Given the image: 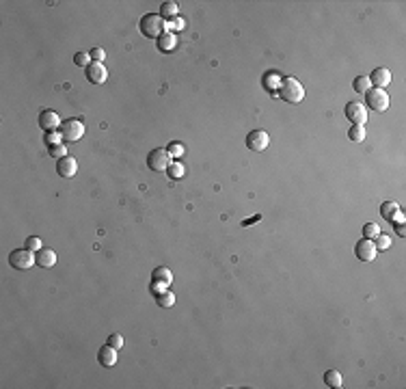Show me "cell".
I'll use <instances>...</instances> for the list:
<instances>
[{
  "mask_svg": "<svg viewBox=\"0 0 406 389\" xmlns=\"http://www.w3.org/2000/svg\"><path fill=\"white\" fill-rule=\"evenodd\" d=\"M166 26L169 24H166L164 18L158 13H147L140 20V32H143L145 37H149V39H160L166 32Z\"/></svg>",
  "mask_w": 406,
  "mask_h": 389,
  "instance_id": "cell-1",
  "label": "cell"
},
{
  "mask_svg": "<svg viewBox=\"0 0 406 389\" xmlns=\"http://www.w3.org/2000/svg\"><path fill=\"white\" fill-rule=\"evenodd\" d=\"M279 95L290 104H298L305 97V89H302V85L296 78H283L279 87Z\"/></svg>",
  "mask_w": 406,
  "mask_h": 389,
  "instance_id": "cell-2",
  "label": "cell"
},
{
  "mask_svg": "<svg viewBox=\"0 0 406 389\" xmlns=\"http://www.w3.org/2000/svg\"><path fill=\"white\" fill-rule=\"evenodd\" d=\"M58 132L63 136V143H78L84 136V123L80 119H67L65 123H61Z\"/></svg>",
  "mask_w": 406,
  "mask_h": 389,
  "instance_id": "cell-3",
  "label": "cell"
},
{
  "mask_svg": "<svg viewBox=\"0 0 406 389\" xmlns=\"http://www.w3.org/2000/svg\"><path fill=\"white\" fill-rule=\"evenodd\" d=\"M9 264L18 270H28L30 266L37 264V255H32L30 249H15L9 255Z\"/></svg>",
  "mask_w": 406,
  "mask_h": 389,
  "instance_id": "cell-4",
  "label": "cell"
},
{
  "mask_svg": "<svg viewBox=\"0 0 406 389\" xmlns=\"http://www.w3.org/2000/svg\"><path fill=\"white\" fill-rule=\"evenodd\" d=\"M171 154H169V150H162V147H158V150H151L149 151V156H147V164H149V169H154V171H166V169L171 167Z\"/></svg>",
  "mask_w": 406,
  "mask_h": 389,
  "instance_id": "cell-5",
  "label": "cell"
},
{
  "mask_svg": "<svg viewBox=\"0 0 406 389\" xmlns=\"http://www.w3.org/2000/svg\"><path fill=\"white\" fill-rule=\"evenodd\" d=\"M365 95H367V106L374 108V111L385 113L389 108V93L385 89H370Z\"/></svg>",
  "mask_w": 406,
  "mask_h": 389,
  "instance_id": "cell-6",
  "label": "cell"
},
{
  "mask_svg": "<svg viewBox=\"0 0 406 389\" xmlns=\"http://www.w3.org/2000/svg\"><path fill=\"white\" fill-rule=\"evenodd\" d=\"M346 117L352 125H365L367 123V108L361 102H348L346 104Z\"/></svg>",
  "mask_w": 406,
  "mask_h": 389,
  "instance_id": "cell-7",
  "label": "cell"
},
{
  "mask_svg": "<svg viewBox=\"0 0 406 389\" xmlns=\"http://www.w3.org/2000/svg\"><path fill=\"white\" fill-rule=\"evenodd\" d=\"M354 253H356V257H359L361 262H367V264H370V262H374V260H376L378 249H376L374 240H367V238H363V240H359V244H356Z\"/></svg>",
  "mask_w": 406,
  "mask_h": 389,
  "instance_id": "cell-8",
  "label": "cell"
},
{
  "mask_svg": "<svg viewBox=\"0 0 406 389\" xmlns=\"http://www.w3.org/2000/svg\"><path fill=\"white\" fill-rule=\"evenodd\" d=\"M270 145V136L264 130H253L251 134L246 136V147L251 151H264Z\"/></svg>",
  "mask_w": 406,
  "mask_h": 389,
  "instance_id": "cell-9",
  "label": "cell"
},
{
  "mask_svg": "<svg viewBox=\"0 0 406 389\" xmlns=\"http://www.w3.org/2000/svg\"><path fill=\"white\" fill-rule=\"evenodd\" d=\"M151 283H154L156 292H158V290H162V288H169L171 283H173V272H171L166 266L154 268V272H151Z\"/></svg>",
  "mask_w": 406,
  "mask_h": 389,
  "instance_id": "cell-10",
  "label": "cell"
},
{
  "mask_svg": "<svg viewBox=\"0 0 406 389\" xmlns=\"http://www.w3.org/2000/svg\"><path fill=\"white\" fill-rule=\"evenodd\" d=\"M108 78V72H106V67L102 63H91L89 67H86V80L89 82H93V85H104Z\"/></svg>",
  "mask_w": 406,
  "mask_h": 389,
  "instance_id": "cell-11",
  "label": "cell"
},
{
  "mask_svg": "<svg viewBox=\"0 0 406 389\" xmlns=\"http://www.w3.org/2000/svg\"><path fill=\"white\" fill-rule=\"evenodd\" d=\"M39 125H41V130H46V132H56V130L61 128V119H58L56 113L43 111L39 115Z\"/></svg>",
  "mask_w": 406,
  "mask_h": 389,
  "instance_id": "cell-12",
  "label": "cell"
},
{
  "mask_svg": "<svg viewBox=\"0 0 406 389\" xmlns=\"http://www.w3.org/2000/svg\"><path fill=\"white\" fill-rule=\"evenodd\" d=\"M56 171L61 178H74L76 171H78V162H76V158H72V156H65L56 162Z\"/></svg>",
  "mask_w": 406,
  "mask_h": 389,
  "instance_id": "cell-13",
  "label": "cell"
},
{
  "mask_svg": "<svg viewBox=\"0 0 406 389\" xmlns=\"http://www.w3.org/2000/svg\"><path fill=\"white\" fill-rule=\"evenodd\" d=\"M97 361H100L104 368H112V365L117 363V348H112V346H102L100 348V353H97Z\"/></svg>",
  "mask_w": 406,
  "mask_h": 389,
  "instance_id": "cell-14",
  "label": "cell"
},
{
  "mask_svg": "<svg viewBox=\"0 0 406 389\" xmlns=\"http://www.w3.org/2000/svg\"><path fill=\"white\" fill-rule=\"evenodd\" d=\"M370 82L376 85V89H385V87H389V82H391V72L385 67H378V69H374V74L370 76Z\"/></svg>",
  "mask_w": 406,
  "mask_h": 389,
  "instance_id": "cell-15",
  "label": "cell"
},
{
  "mask_svg": "<svg viewBox=\"0 0 406 389\" xmlns=\"http://www.w3.org/2000/svg\"><path fill=\"white\" fill-rule=\"evenodd\" d=\"M380 214L385 216L389 223L402 221V214H400V206L396 204V201H385V204L380 206Z\"/></svg>",
  "mask_w": 406,
  "mask_h": 389,
  "instance_id": "cell-16",
  "label": "cell"
},
{
  "mask_svg": "<svg viewBox=\"0 0 406 389\" xmlns=\"http://www.w3.org/2000/svg\"><path fill=\"white\" fill-rule=\"evenodd\" d=\"M37 264L41 268H52L56 264V253H54L52 249H41L37 251Z\"/></svg>",
  "mask_w": 406,
  "mask_h": 389,
  "instance_id": "cell-17",
  "label": "cell"
},
{
  "mask_svg": "<svg viewBox=\"0 0 406 389\" xmlns=\"http://www.w3.org/2000/svg\"><path fill=\"white\" fill-rule=\"evenodd\" d=\"M324 383H326L328 387H333V389L344 387V376H342V372H337V370H328V372H324Z\"/></svg>",
  "mask_w": 406,
  "mask_h": 389,
  "instance_id": "cell-18",
  "label": "cell"
},
{
  "mask_svg": "<svg viewBox=\"0 0 406 389\" xmlns=\"http://www.w3.org/2000/svg\"><path fill=\"white\" fill-rule=\"evenodd\" d=\"M175 46H177V37L173 35V32H164V35L158 39V50L160 52H169Z\"/></svg>",
  "mask_w": 406,
  "mask_h": 389,
  "instance_id": "cell-19",
  "label": "cell"
},
{
  "mask_svg": "<svg viewBox=\"0 0 406 389\" xmlns=\"http://www.w3.org/2000/svg\"><path fill=\"white\" fill-rule=\"evenodd\" d=\"M348 139L352 141V143H363L365 141V125H352V128L348 130Z\"/></svg>",
  "mask_w": 406,
  "mask_h": 389,
  "instance_id": "cell-20",
  "label": "cell"
},
{
  "mask_svg": "<svg viewBox=\"0 0 406 389\" xmlns=\"http://www.w3.org/2000/svg\"><path fill=\"white\" fill-rule=\"evenodd\" d=\"M370 89H372L370 76H359V78L354 80V91H359V93H367Z\"/></svg>",
  "mask_w": 406,
  "mask_h": 389,
  "instance_id": "cell-21",
  "label": "cell"
},
{
  "mask_svg": "<svg viewBox=\"0 0 406 389\" xmlns=\"http://www.w3.org/2000/svg\"><path fill=\"white\" fill-rule=\"evenodd\" d=\"M156 300H158L160 307H171V305L175 303V294H173V292H160Z\"/></svg>",
  "mask_w": 406,
  "mask_h": 389,
  "instance_id": "cell-22",
  "label": "cell"
},
{
  "mask_svg": "<svg viewBox=\"0 0 406 389\" xmlns=\"http://www.w3.org/2000/svg\"><path fill=\"white\" fill-rule=\"evenodd\" d=\"M374 244H376L378 251H387L389 246H391V238H389V236H385V234H378L376 238H374Z\"/></svg>",
  "mask_w": 406,
  "mask_h": 389,
  "instance_id": "cell-23",
  "label": "cell"
},
{
  "mask_svg": "<svg viewBox=\"0 0 406 389\" xmlns=\"http://www.w3.org/2000/svg\"><path fill=\"white\" fill-rule=\"evenodd\" d=\"M166 171H169V178L180 180V178H184V164L182 162H171V167L166 169Z\"/></svg>",
  "mask_w": 406,
  "mask_h": 389,
  "instance_id": "cell-24",
  "label": "cell"
},
{
  "mask_svg": "<svg viewBox=\"0 0 406 389\" xmlns=\"http://www.w3.org/2000/svg\"><path fill=\"white\" fill-rule=\"evenodd\" d=\"M91 61H93V59H91V54H86V52H78L76 54V59H74V63L78 65V67H89L91 65Z\"/></svg>",
  "mask_w": 406,
  "mask_h": 389,
  "instance_id": "cell-25",
  "label": "cell"
},
{
  "mask_svg": "<svg viewBox=\"0 0 406 389\" xmlns=\"http://www.w3.org/2000/svg\"><path fill=\"white\" fill-rule=\"evenodd\" d=\"M177 13V4L175 2H162L160 7V15L162 18H171V15Z\"/></svg>",
  "mask_w": 406,
  "mask_h": 389,
  "instance_id": "cell-26",
  "label": "cell"
},
{
  "mask_svg": "<svg viewBox=\"0 0 406 389\" xmlns=\"http://www.w3.org/2000/svg\"><path fill=\"white\" fill-rule=\"evenodd\" d=\"M363 234H365V238L367 240H374L378 234H380V227L376 225V223H367V225L363 227Z\"/></svg>",
  "mask_w": 406,
  "mask_h": 389,
  "instance_id": "cell-27",
  "label": "cell"
},
{
  "mask_svg": "<svg viewBox=\"0 0 406 389\" xmlns=\"http://www.w3.org/2000/svg\"><path fill=\"white\" fill-rule=\"evenodd\" d=\"M46 143L50 145V147L61 145V143H63V136H61V132H46Z\"/></svg>",
  "mask_w": 406,
  "mask_h": 389,
  "instance_id": "cell-28",
  "label": "cell"
},
{
  "mask_svg": "<svg viewBox=\"0 0 406 389\" xmlns=\"http://www.w3.org/2000/svg\"><path fill=\"white\" fill-rule=\"evenodd\" d=\"M26 249H30V251H41V246H43V242H41V238H37V236H30V238H26Z\"/></svg>",
  "mask_w": 406,
  "mask_h": 389,
  "instance_id": "cell-29",
  "label": "cell"
},
{
  "mask_svg": "<svg viewBox=\"0 0 406 389\" xmlns=\"http://www.w3.org/2000/svg\"><path fill=\"white\" fill-rule=\"evenodd\" d=\"M108 346L121 350V348H123V337L119 335V333H112V335H108Z\"/></svg>",
  "mask_w": 406,
  "mask_h": 389,
  "instance_id": "cell-30",
  "label": "cell"
},
{
  "mask_svg": "<svg viewBox=\"0 0 406 389\" xmlns=\"http://www.w3.org/2000/svg\"><path fill=\"white\" fill-rule=\"evenodd\" d=\"M169 154L175 156V158L184 156V145H182V143H171V145H169Z\"/></svg>",
  "mask_w": 406,
  "mask_h": 389,
  "instance_id": "cell-31",
  "label": "cell"
},
{
  "mask_svg": "<svg viewBox=\"0 0 406 389\" xmlns=\"http://www.w3.org/2000/svg\"><path fill=\"white\" fill-rule=\"evenodd\" d=\"M50 154H52L54 158H58V160H61V158H65V156H67V151H65V143L56 145V147H52V150H50Z\"/></svg>",
  "mask_w": 406,
  "mask_h": 389,
  "instance_id": "cell-32",
  "label": "cell"
},
{
  "mask_svg": "<svg viewBox=\"0 0 406 389\" xmlns=\"http://www.w3.org/2000/svg\"><path fill=\"white\" fill-rule=\"evenodd\" d=\"M91 59H93L95 63H102L106 59V52L102 50V48H95V50H91Z\"/></svg>",
  "mask_w": 406,
  "mask_h": 389,
  "instance_id": "cell-33",
  "label": "cell"
},
{
  "mask_svg": "<svg viewBox=\"0 0 406 389\" xmlns=\"http://www.w3.org/2000/svg\"><path fill=\"white\" fill-rule=\"evenodd\" d=\"M173 26H175V29H182L184 24H182V20H177V18H175V20H173Z\"/></svg>",
  "mask_w": 406,
  "mask_h": 389,
  "instance_id": "cell-34",
  "label": "cell"
},
{
  "mask_svg": "<svg viewBox=\"0 0 406 389\" xmlns=\"http://www.w3.org/2000/svg\"><path fill=\"white\" fill-rule=\"evenodd\" d=\"M398 234H400V236H406V229H404V225H398Z\"/></svg>",
  "mask_w": 406,
  "mask_h": 389,
  "instance_id": "cell-35",
  "label": "cell"
}]
</instances>
